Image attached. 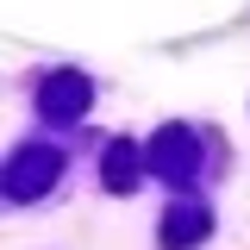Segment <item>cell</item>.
<instances>
[{
	"instance_id": "4",
	"label": "cell",
	"mask_w": 250,
	"mask_h": 250,
	"mask_svg": "<svg viewBox=\"0 0 250 250\" xmlns=\"http://www.w3.org/2000/svg\"><path fill=\"white\" fill-rule=\"evenodd\" d=\"M207 207H169V219H163V244L169 250H188V244H200L207 238Z\"/></svg>"
},
{
	"instance_id": "5",
	"label": "cell",
	"mask_w": 250,
	"mask_h": 250,
	"mask_svg": "<svg viewBox=\"0 0 250 250\" xmlns=\"http://www.w3.org/2000/svg\"><path fill=\"white\" fill-rule=\"evenodd\" d=\"M144 163H150V156L138 150V144H113V150H106V188H113V194H131V188H138V175H144Z\"/></svg>"
},
{
	"instance_id": "3",
	"label": "cell",
	"mask_w": 250,
	"mask_h": 250,
	"mask_svg": "<svg viewBox=\"0 0 250 250\" xmlns=\"http://www.w3.org/2000/svg\"><path fill=\"white\" fill-rule=\"evenodd\" d=\"M88 75H75V69H62V75H44V88H38V106H44V119H82L88 113Z\"/></svg>"
},
{
	"instance_id": "2",
	"label": "cell",
	"mask_w": 250,
	"mask_h": 250,
	"mask_svg": "<svg viewBox=\"0 0 250 250\" xmlns=\"http://www.w3.org/2000/svg\"><path fill=\"white\" fill-rule=\"evenodd\" d=\"M57 169H62V156H57V150L25 144V150L6 163V194H13V200H31V194H44V188L57 182Z\"/></svg>"
},
{
	"instance_id": "1",
	"label": "cell",
	"mask_w": 250,
	"mask_h": 250,
	"mask_svg": "<svg viewBox=\"0 0 250 250\" xmlns=\"http://www.w3.org/2000/svg\"><path fill=\"white\" fill-rule=\"evenodd\" d=\"M144 156H150V169L163 175V182H188L194 163H200V144H194L188 125H169V131H156L150 144H144Z\"/></svg>"
}]
</instances>
